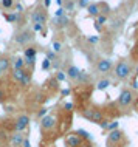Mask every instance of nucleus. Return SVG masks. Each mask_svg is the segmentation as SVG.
Segmentation results:
<instances>
[{
    "label": "nucleus",
    "mask_w": 138,
    "mask_h": 147,
    "mask_svg": "<svg viewBox=\"0 0 138 147\" xmlns=\"http://www.w3.org/2000/svg\"><path fill=\"white\" fill-rule=\"evenodd\" d=\"M72 93H73V107H76L78 113H79L90 104V98H92V93H93V87H92V84H89V85H76V88H72Z\"/></svg>",
    "instance_id": "f257e3e1"
},
{
    "label": "nucleus",
    "mask_w": 138,
    "mask_h": 147,
    "mask_svg": "<svg viewBox=\"0 0 138 147\" xmlns=\"http://www.w3.org/2000/svg\"><path fill=\"white\" fill-rule=\"evenodd\" d=\"M115 102L121 109V112L124 115H127L132 109H135V105L138 104V91H133V90L129 88V87H124V88H121Z\"/></svg>",
    "instance_id": "f03ea898"
},
{
    "label": "nucleus",
    "mask_w": 138,
    "mask_h": 147,
    "mask_svg": "<svg viewBox=\"0 0 138 147\" xmlns=\"http://www.w3.org/2000/svg\"><path fill=\"white\" fill-rule=\"evenodd\" d=\"M132 73H133V62L129 61V59L121 57L116 63H113L112 76L115 78L118 82L129 81V79L132 78Z\"/></svg>",
    "instance_id": "7ed1b4c3"
},
{
    "label": "nucleus",
    "mask_w": 138,
    "mask_h": 147,
    "mask_svg": "<svg viewBox=\"0 0 138 147\" xmlns=\"http://www.w3.org/2000/svg\"><path fill=\"white\" fill-rule=\"evenodd\" d=\"M79 116L84 118L85 121H89V122L99 124L102 119L106 118V115H104V110H102V105H99V104H92V102H90V104L85 107L82 112H79Z\"/></svg>",
    "instance_id": "20e7f679"
},
{
    "label": "nucleus",
    "mask_w": 138,
    "mask_h": 147,
    "mask_svg": "<svg viewBox=\"0 0 138 147\" xmlns=\"http://www.w3.org/2000/svg\"><path fill=\"white\" fill-rule=\"evenodd\" d=\"M129 144H131V141H129L126 132L121 129L112 130L106 136V147H129Z\"/></svg>",
    "instance_id": "39448f33"
},
{
    "label": "nucleus",
    "mask_w": 138,
    "mask_h": 147,
    "mask_svg": "<svg viewBox=\"0 0 138 147\" xmlns=\"http://www.w3.org/2000/svg\"><path fill=\"white\" fill-rule=\"evenodd\" d=\"M34 39H36V33L31 28H20L16 31L13 36V42L17 43V45H22V47H26L30 43H33Z\"/></svg>",
    "instance_id": "423d86ee"
},
{
    "label": "nucleus",
    "mask_w": 138,
    "mask_h": 147,
    "mask_svg": "<svg viewBox=\"0 0 138 147\" xmlns=\"http://www.w3.org/2000/svg\"><path fill=\"white\" fill-rule=\"evenodd\" d=\"M112 68H113V61L109 57H102V59H98L95 62V73L99 74V76H109L112 73Z\"/></svg>",
    "instance_id": "0eeeda50"
},
{
    "label": "nucleus",
    "mask_w": 138,
    "mask_h": 147,
    "mask_svg": "<svg viewBox=\"0 0 138 147\" xmlns=\"http://www.w3.org/2000/svg\"><path fill=\"white\" fill-rule=\"evenodd\" d=\"M85 140L78 133V130H73V132H67L64 135V146L65 147H82L84 146Z\"/></svg>",
    "instance_id": "6e6552de"
},
{
    "label": "nucleus",
    "mask_w": 138,
    "mask_h": 147,
    "mask_svg": "<svg viewBox=\"0 0 138 147\" xmlns=\"http://www.w3.org/2000/svg\"><path fill=\"white\" fill-rule=\"evenodd\" d=\"M31 22H33V25L45 26L47 22H48V13H47V8L45 6H37L36 9L31 13Z\"/></svg>",
    "instance_id": "1a4fd4ad"
},
{
    "label": "nucleus",
    "mask_w": 138,
    "mask_h": 147,
    "mask_svg": "<svg viewBox=\"0 0 138 147\" xmlns=\"http://www.w3.org/2000/svg\"><path fill=\"white\" fill-rule=\"evenodd\" d=\"M30 122H31L30 115H26V113H19L17 116L14 118L16 132H26V130H30Z\"/></svg>",
    "instance_id": "9d476101"
},
{
    "label": "nucleus",
    "mask_w": 138,
    "mask_h": 147,
    "mask_svg": "<svg viewBox=\"0 0 138 147\" xmlns=\"http://www.w3.org/2000/svg\"><path fill=\"white\" fill-rule=\"evenodd\" d=\"M59 84L61 82H57L56 79H54V76H51V78H48L47 81L44 82V87H42V91L48 96V94H51V93H57L59 90H61V87H59Z\"/></svg>",
    "instance_id": "9b49d317"
},
{
    "label": "nucleus",
    "mask_w": 138,
    "mask_h": 147,
    "mask_svg": "<svg viewBox=\"0 0 138 147\" xmlns=\"http://www.w3.org/2000/svg\"><path fill=\"white\" fill-rule=\"evenodd\" d=\"M70 23H72V19L67 14H64V16H61V17H54L53 22H51V25H53L54 30H64L70 25Z\"/></svg>",
    "instance_id": "f8f14e48"
},
{
    "label": "nucleus",
    "mask_w": 138,
    "mask_h": 147,
    "mask_svg": "<svg viewBox=\"0 0 138 147\" xmlns=\"http://www.w3.org/2000/svg\"><path fill=\"white\" fill-rule=\"evenodd\" d=\"M26 135H30V132H13L9 135V141H8V144H9L11 147H20L23 138L26 136Z\"/></svg>",
    "instance_id": "ddd939ff"
},
{
    "label": "nucleus",
    "mask_w": 138,
    "mask_h": 147,
    "mask_svg": "<svg viewBox=\"0 0 138 147\" xmlns=\"http://www.w3.org/2000/svg\"><path fill=\"white\" fill-rule=\"evenodd\" d=\"M0 127H2L5 132L8 133H13L16 132V127H14V118H11L9 115H6V116H2L0 118Z\"/></svg>",
    "instance_id": "4468645a"
},
{
    "label": "nucleus",
    "mask_w": 138,
    "mask_h": 147,
    "mask_svg": "<svg viewBox=\"0 0 138 147\" xmlns=\"http://www.w3.org/2000/svg\"><path fill=\"white\" fill-rule=\"evenodd\" d=\"M79 71H81V68H78L74 63H67L64 73H65L67 79H70L72 82H74V81H76V78H78V74H79Z\"/></svg>",
    "instance_id": "2eb2a0df"
},
{
    "label": "nucleus",
    "mask_w": 138,
    "mask_h": 147,
    "mask_svg": "<svg viewBox=\"0 0 138 147\" xmlns=\"http://www.w3.org/2000/svg\"><path fill=\"white\" fill-rule=\"evenodd\" d=\"M33 73L34 71H31L28 68H25L23 70V76H22V81H20V88L23 90H26V88H30V85L33 84Z\"/></svg>",
    "instance_id": "dca6fc26"
},
{
    "label": "nucleus",
    "mask_w": 138,
    "mask_h": 147,
    "mask_svg": "<svg viewBox=\"0 0 138 147\" xmlns=\"http://www.w3.org/2000/svg\"><path fill=\"white\" fill-rule=\"evenodd\" d=\"M112 84H113V82H112V79H110L109 76H101L96 81V84H95V88L99 90V91H106Z\"/></svg>",
    "instance_id": "f3484780"
},
{
    "label": "nucleus",
    "mask_w": 138,
    "mask_h": 147,
    "mask_svg": "<svg viewBox=\"0 0 138 147\" xmlns=\"http://www.w3.org/2000/svg\"><path fill=\"white\" fill-rule=\"evenodd\" d=\"M74 84L76 85H89V84H92V76H90V73L81 70L79 74H78V78H76V81H74Z\"/></svg>",
    "instance_id": "a211bd4d"
},
{
    "label": "nucleus",
    "mask_w": 138,
    "mask_h": 147,
    "mask_svg": "<svg viewBox=\"0 0 138 147\" xmlns=\"http://www.w3.org/2000/svg\"><path fill=\"white\" fill-rule=\"evenodd\" d=\"M87 9V16L89 17H92L95 19L96 16H99L101 14V9H99V3L98 2H93V3H89V6L85 8Z\"/></svg>",
    "instance_id": "6ab92c4d"
},
{
    "label": "nucleus",
    "mask_w": 138,
    "mask_h": 147,
    "mask_svg": "<svg viewBox=\"0 0 138 147\" xmlns=\"http://www.w3.org/2000/svg\"><path fill=\"white\" fill-rule=\"evenodd\" d=\"M11 68H16V70H23L25 68V59H23V56L11 57Z\"/></svg>",
    "instance_id": "aec40b11"
},
{
    "label": "nucleus",
    "mask_w": 138,
    "mask_h": 147,
    "mask_svg": "<svg viewBox=\"0 0 138 147\" xmlns=\"http://www.w3.org/2000/svg\"><path fill=\"white\" fill-rule=\"evenodd\" d=\"M0 70L3 71V74L11 71V57L9 56H0Z\"/></svg>",
    "instance_id": "412c9836"
},
{
    "label": "nucleus",
    "mask_w": 138,
    "mask_h": 147,
    "mask_svg": "<svg viewBox=\"0 0 138 147\" xmlns=\"http://www.w3.org/2000/svg\"><path fill=\"white\" fill-rule=\"evenodd\" d=\"M37 47L34 45H26L23 50V59H30V57H36L37 56Z\"/></svg>",
    "instance_id": "4be33fe9"
},
{
    "label": "nucleus",
    "mask_w": 138,
    "mask_h": 147,
    "mask_svg": "<svg viewBox=\"0 0 138 147\" xmlns=\"http://www.w3.org/2000/svg\"><path fill=\"white\" fill-rule=\"evenodd\" d=\"M8 101H9V93H8V88L3 84H0V104L6 105Z\"/></svg>",
    "instance_id": "5701e85b"
},
{
    "label": "nucleus",
    "mask_w": 138,
    "mask_h": 147,
    "mask_svg": "<svg viewBox=\"0 0 138 147\" xmlns=\"http://www.w3.org/2000/svg\"><path fill=\"white\" fill-rule=\"evenodd\" d=\"M25 70V68H23ZM23 70H16V68H11V81L14 82V84H20L22 81V76H23Z\"/></svg>",
    "instance_id": "b1692460"
},
{
    "label": "nucleus",
    "mask_w": 138,
    "mask_h": 147,
    "mask_svg": "<svg viewBox=\"0 0 138 147\" xmlns=\"http://www.w3.org/2000/svg\"><path fill=\"white\" fill-rule=\"evenodd\" d=\"M8 141H9V133L5 132V130L0 127V147L8 146Z\"/></svg>",
    "instance_id": "393cba45"
},
{
    "label": "nucleus",
    "mask_w": 138,
    "mask_h": 147,
    "mask_svg": "<svg viewBox=\"0 0 138 147\" xmlns=\"http://www.w3.org/2000/svg\"><path fill=\"white\" fill-rule=\"evenodd\" d=\"M115 129H120V122H118V119H112L107 124L104 132H112V130H115Z\"/></svg>",
    "instance_id": "a878e982"
},
{
    "label": "nucleus",
    "mask_w": 138,
    "mask_h": 147,
    "mask_svg": "<svg viewBox=\"0 0 138 147\" xmlns=\"http://www.w3.org/2000/svg\"><path fill=\"white\" fill-rule=\"evenodd\" d=\"M107 20H109V17L104 14H99V16L95 17V23H98V25H101V26H104L106 23H107Z\"/></svg>",
    "instance_id": "bb28decb"
},
{
    "label": "nucleus",
    "mask_w": 138,
    "mask_h": 147,
    "mask_svg": "<svg viewBox=\"0 0 138 147\" xmlns=\"http://www.w3.org/2000/svg\"><path fill=\"white\" fill-rule=\"evenodd\" d=\"M51 50H53L56 54H59L62 50H64V47H62V43L59 40H53V43H51Z\"/></svg>",
    "instance_id": "cd10ccee"
},
{
    "label": "nucleus",
    "mask_w": 138,
    "mask_h": 147,
    "mask_svg": "<svg viewBox=\"0 0 138 147\" xmlns=\"http://www.w3.org/2000/svg\"><path fill=\"white\" fill-rule=\"evenodd\" d=\"M62 8H64V11H73L74 9V2L73 0H64V3H62Z\"/></svg>",
    "instance_id": "c85d7f7f"
},
{
    "label": "nucleus",
    "mask_w": 138,
    "mask_h": 147,
    "mask_svg": "<svg viewBox=\"0 0 138 147\" xmlns=\"http://www.w3.org/2000/svg\"><path fill=\"white\" fill-rule=\"evenodd\" d=\"M0 6L3 9H11L14 6V0H0Z\"/></svg>",
    "instance_id": "c756f323"
},
{
    "label": "nucleus",
    "mask_w": 138,
    "mask_h": 147,
    "mask_svg": "<svg viewBox=\"0 0 138 147\" xmlns=\"http://www.w3.org/2000/svg\"><path fill=\"white\" fill-rule=\"evenodd\" d=\"M54 79H56L57 82H64L67 76H65V73L62 70H56V73H54Z\"/></svg>",
    "instance_id": "7c9ffc66"
},
{
    "label": "nucleus",
    "mask_w": 138,
    "mask_h": 147,
    "mask_svg": "<svg viewBox=\"0 0 138 147\" xmlns=\"http://www.w3.org/2000/svg\"><path fill=\"white\" fill-rule=\"evenodd\" d=\"M98 3H99V9H101V14L107 16V14H109V11H110V6L107 5V2H98Z\"/></svg>",
    "instance_id": "2f4dec72"
},
{
    "label": "nucleus",
    "mask_w": 138,
    "mask_h": 147,
    "mask_svg": "<svg viewBox=\"0 0 138 147\" xmlns=\"http://www.w3.org/2000/svg\"><path fill=\"white\" fill-rule=\"evenodd\" d=\"M45 59H48L50 62H53V61H56V59H57V54L54 53L53 50H47L45 51Z\"/></svg>",
    "instance_id": "473e14b6"
},
{
    "label": "nucleus",
    "mask_w": 138,
    "mask_h": 147,
    "mask_svg": "<svg viewBox=\"0 0 138 147\" xmlns=\"http://www.w3.org/2000/svg\"><path fill=\"white\" fill-rule=\"evenodd\" d=\"M123 19H116V20H113V23H112V28L113 30H121L123 28Z\"/></svg>",
    "instance_id": "72a5a7b5"
},
{
    "label": "nucleus",
    "mask_w": 138,
    "mask_h": 147,
    "mask_svg": "<svg viewBox=\"0 0 138 147\" xmlns=\"http://www.w3.org/2000/svg\"><path fill=\"white\" fill-rule=\"evenodd\" d=\"M78 133H79V135H81L82 138H84L85 141H92V136H90V135H89L87 132H85V130H82V129H78Z\"/></svg>",
    "instance_id": "f704fd0d"
},
{
    "label": "nucleus",
    "mask_w": 138,
    "mask_h": 147,
    "mask_svg": "<svg viewBox=\"0 0 138 147\" xmlns=\"http://www.w3.org/2000/svg\"><path fill=\"white\" fill-rule=\"evenodd\" d=\"M47 113H48V110H47L45 107H42V109H41V110H39V112H37L36 118H39V119H41V118H44V116H45Z\"/></svg>",
    "instance_id": "c9c22d12"
},
{
    "label": "nucleus",
    "mask_w": 138,
    "mask_h": 147,
    "mask_svg": "<svg viewBox=\"0 0 138 147\" xmlns=\"http://www.w3.org/2000/svg\"><path fill=\"white\" fill-rule=\"evenodd\" d=\"M50 68H51V62L48 59H44L42 61V70H50Z\"/></svg>",
    "instance_id": "e433bc0d"
},
{
    "label": "nucleus",
    "mask_w": 138,
    "mask_h": 147,
    "mask_svg": "<svg viewBox=\"0 0 138 147\" xmlns=\"http://www.w3.org/2000/svg\"><path fill=\"white\" fill-rule=\"evenodd\" d=\"M76 3H78V8H87L90 2L89 0H78Z\"/></svg>",
    "instance_id": "4c0bfd02"
},
{
    "label": "nucleus",
    "mask_w": 138,
    "mask_h": 147,
    "mask_svg": "<svg viewBox=\"0 0 138 147\" xmlns=\"http://www.w3.org/2000/svg\"><path fill=\"white\" fill-rule=\"evenodd\" d=\"M64 14H65L64 8H62V6H59L57 9H56V13H54V17H61V16H64Z\"/></svg>",
    "instance_id": "58836bf2"
},
{
    "label": "nucleus",
    "mask_w": 138,
    "mask_h": 147,
    "mask_svg": "<svg viewBox=\"0 0 138 147\" xmlns=\"http://www.w3.org/2000/svg\"><path fill=\"white\" fill-rule=\"evenodd\" d=\"M20 147H31V142H30V138H28V136L23 138V141H22Z\"/></svg>",
    "instance_id": "ea45409f"
},
{
    "label": "nucleus",
    "mask_w": 138,
    "mask_h": 147,
    "mask_svg": "<svg viewBox=\"0 0 138 147\" xmlns=\"http://www.w3.org/2000/svg\"><path fill=\"white\" fill-rule=\"evenodd\" d=\"M87 42L89 43H98L99 42V37H98V36H90V37L87 39Z\"/></svg>",
    "instance_id": "a19ab883"
},
{
    "label": "nucleus",
    "mask_w": 138,
    "mask_h": 147,
    "mask_svg": "<svg viewBox=\"0 0 138 147\" xmlns=\"http://www.w3.org/2000/svg\"><path fill=\"white\" fill-rule=\"evenodd\" d=\"M59 91H61L62 96H68V94H72V88H61Z\"/></svg>",
    "instance_id": "79ce46f5"
},
{
    "label": "nucleus",
    "mask_w": 138,
    "mask_h": 147,
    "mask_svg": "<svg viewBox=\"0 0 138 147\" xmlns=\"http://www.w3.org/2000/svg\"><path fill=\"white\" fill-rule=\"evenodd\" d=\"M33 31H44V26L42 25H33Z\"/></svg>",
    "instance_id": "37998d69"
},
{
    "label": "nucleus",
    "mask_w": 138,
    "mask_h": 147,
    "mask_svg": "<svg viewBox=\"0 0 138 147\" xmlns=\"http://www.w3.org/2000/svg\"><path fill=\"white\" fill-rule=\"evenodd\" d=\"M95 30H96L98 33H102V26H101V25H98V23H95Z\"/></svg>",
    "instance_id": "c03bdc74"
},
{
    "label": "nucleus",
    "mask_w": 138,
    "mask_h": 147,
    "mask_svg": "<svg viewBox=\"0 0 138 147\" xmlns=\"http://www.w3.org/2000/svg\"><path fill=\"white\" fill-rule=\"evenodd\" d=\"M50 3H51V0H44V6H45V8H48Z\"/></svg>",
    "instance_id": "a18cd8bd"
},
{
    "label": "nucleus",
    "mask_w": 138,
    "mask_h": 147,
    "mask_svg": "<svg viewBox=\"0 0 138 147\" xmlns=\"http://www.w3.org/2000/svg\"><path fill=\"white\" fill-rule=\"evenodd\" d=\"M56 3H57V6H62V3H64V0H56Z\"/></svg>",
    "instance_id": "49530a36"
},
{
    "label": "nucleus",
    "mask_w": 138,
    "mask_h": 147,
    "mask_svg": "<svg viewBox=\"0 0 138 147\" xmlns=\"http://www.w3.org/2000/svg\"><path fill=\"white\" fill-rule=\"evenodd\" d=\"M3 76H5V74H3V71L0 70V81H2V79H3Z\"/></svg>",
    "instance_id": "de8ad7c7"
},
{
    "label": "nucleus",
    "mask_w": 138,
    "mask_h": 147,
    "mask_svg": "<svg viewBox=\"0 0 138 147\" xmlns=\"http://www.w3.org/2000/svg\"><path fill=\"white\" fill-rule=\"evenodd\" d=\"M44 147H56L54 144H50V146H44Z\"/></svg>",
    "instance_id": "09e8293b"
},
{
    "label": "nucleus",
    "mask_w": 138,
    "mask_h": 147,
    "mask_svg": "<svg viewBox=\"0 0 138 147\" xmlns=\"http://www.w3.org/2000/svg\"><path fill=\"white\" fill-rule=\"evenodd\" d=\"M129 2H131V3H135V2H137V0H129Z\"/></svg>",
    "instance_id": "8fccbe9b"
},
{
    "label": "nucleus",
    "mask_w": 138,
    "mask_h": 147,
    "mask_svg": "<svg viewBox=\"0 0 138 147\" xmlns=\"http://www.w3.org/2000/svg\"><path fill=\"white\" fill-rule=\"evenodd\" d=\"M135 110H137V113H138V104L135 105Z\"/></svg>",
    "instance_id": "3c124183"
},
{
    "label": "nucleus",
    "mask_w": 138,
    "mask_h": 147,
    "mask_svg": "<svg viewBox=\"0 0 138 147\" xmlns=\"http://www.w3.org/2000/svg\"><path fill=\"white\" fill-rule=\"evenodd\" d=\"M137 6H138V0H137Z\"/></svg>",
    "instance_id": "603ef678"
},
{
    "label": "nucleus",
    "mask_w": 138,
    "mask_h": 147,
    "mask_svg": "<svg viewBox=\"0 0 138 147\" xmlns=\"http://www.w3.org/2000/svg\"><path fill=\"white\" fill-rule=\"evenodd\" d=\"M0 56H2V54H0Z\"/></svg>",
    "instance_id": "864d4df0"
}]
</instances>
